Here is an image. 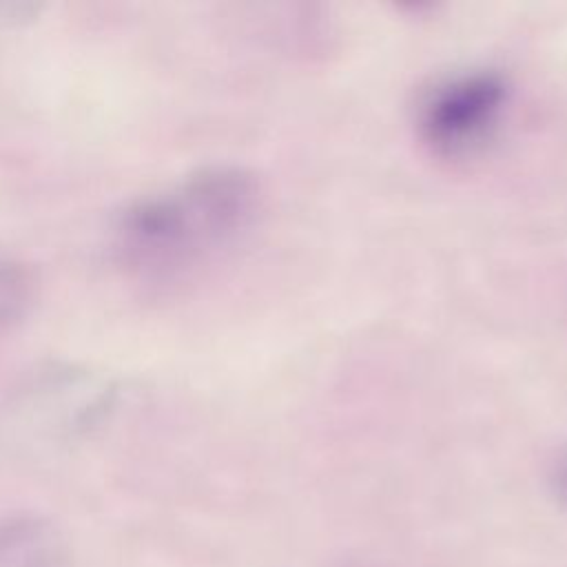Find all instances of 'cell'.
Here are the masks:
<instances>
[{
	"label": "cell",
	"mask_w": 567,
	"mask_h": 567,
	"mask_svg": "<svg viewBox=\"0 0 567 567\" xmlns=\"http://www.w3.org/2000/svg\"><path fill=\"white\" fill-rule=\"evenodd\" d=\"M259 179L237 164H208L126 202L111 224V255L137 284L188 281L237 248L261 215Z\"/></svg>",
	"instance_id": "cell-1"
},
{
	"label": "cell",
	"mask_w": 567,
	"mask_h": 567,
	"mask_svg": "<svg viewBox=\"0 0 567 567\" xmlns=\"http://www.w3.org/2000/svg\"><path fill=\"white\" fill-rule=\"evenodd\" d=\"M514 106L509 78L492 66H465L432 80L416 97L414 131L439 159L467 162L487 153Z\"/></svg>",
	"instance_id": "cell-3"
},
{
	"label": "cell",
	"mask_w": 567,
	"mask_h": 567,
	"mask_svg": "<svg viewBox=\"0 0 567 567\" xmlns=\"http://www.w3.org/2000/svg\"><path fill=\"white\" fill-rule=\"evenodd\" d=\"M35 16H38V4H31V2H7V4H0V20L2 22L20 24V22L33 20Z\"/></svg>",
	"instance_id": "cell-6"
},
{
	"label": "cell",
	"mask_w": 567,
	"mask_h": 567,
	"mask_svg": "<svg viewBox=\"0 0 567 567\" xmlns=\"http://www.w3.org/2000/svg\"><path fill=\"white\" fill-rule=\"evenodd\" d=\"M117 383L104 372L49 359L22 372L0 403V430L20 445L64 447L93 436L115 412Z\"/></svg>",
	"instance_id": "cell-2"
},
{
	"label": "cell",
	"mask_w": 567,
	"mask_h": 567,
	"mask_svg": "<svg viewBox=\"0 0 567 567\" xmlns=\"http://www.w3.org/2000/svg\"><path fill=\"white\" fill-rule=\"evenodd\" d=\"M545 483L551 501L567 512V443H560L551 452L545 470Z\"/></svg>",
	"instance_id": "cell-5"
},
{
	"label": "cell",
	"mask_w": 567,
	"mask_h": 567,
	"mask_svg": "<svg viewBox=\"0 0 567 567\" xmlns=\"http://www.w3.org/2000/svg\"><path fill=\"white\" fill-rule=\"evenodd\" d=\"M38 299V275L24 259L0 250V330L22 321Z\"/></svg>",
	"instance_id": "cell-4"
}]
</instances>
